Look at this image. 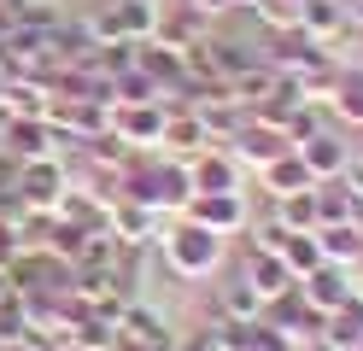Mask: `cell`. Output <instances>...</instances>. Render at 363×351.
Listing matches in <instances>:
<instances>
[{"instance_id":"8fae6325","label":"cell","mask_w":363,"mask_h":351,"mask_svg":"<svg viewBox=\"0 0 363 351\" xmlns=\"http://www.w3.org/2000/svg\"><path fill=\"white\" fill-rule=\"evenodd\" d=\"M182 217L211 228V234H235V228L252 223V211H246V194H194L182 205Z\"/></svg>"},{"instance_id":"ffe728a7","label":"cell","mask_w":363,"mask_h":351,"mask_svg":"<svg viewBox=\"0 0 363 351\" xmlns=\"http://www.w3.org/2000/svg\"><path fill=\"white\" fill-rule=\"evenodd\" d=\"M340 182L352 187V199H363V147L352 152V164H346V170H340Z\"/></svg>"},{"instance_id":"8992f818","label":"cell","mask_w":363,"mask_h":351,"mask_svg":"<svg viewBox=\"0 0 363 351\" xmlns=\"http://www.w3.org/2000/svg\"><path fill=\"white\" fill-rule=\"evenodd\" d=\"M363 293V281H357V269H340V264H316L311 275H299V299L311 304V311H340V304H352Z\"/></svg>"},{"instance_id":"3957f363","label":"cell","mask_w":363,"mask_h":351,"mask_svg":"<svg viewBox=\"0 0 363 351\" xmlns=\"http://www.w3.org/2000/svg\"><path fill=\"white\" fill-rule=\"evenodd\" d=\"M164 100H111L106 106V135H118L135 152H158V135H164Z\"/></svg>"},{"instance_id":"5b68a950","label":"cell","mask_w":363,"mask_h":351,"mask_svg":"<svg viewBox=\"0 0 363 351\" xmlns=\"http://www.w3.org/2000/svg\"><path fill=\"white\" fill-rule=\"evenodd\" d=\"M65 187H71V164L53 152V158H30V164H18L12 194L24 199V211H53V205L65 199Z\"/></svg>"},{"instance_id":"5bb4252c","label":"cell","mask_w":363,"mask_h":351,"mask_svg":"<svg viewBox=\"0 0 363 351\" xmlns=\"http://www.w3.org/2000/svg\"><path fill=\"white\" fill-rule=\"evenodd\" d=\"M240 275L264 293V304H269V299H281L287 287H299V281L287 275V264H281L276 252H246V246H240Z\"/></svg>"},{"instance_id":"d6986e66","label":"cell","mask_w":363,"mask_h":351,"mask_svg":"<svg viewBox=\"0 0 363 351\" xmlns=\"http://www.w3.org/2000/svg\"><path fill=\"white\" fill-rule=\"evenodd\" d=\"M24 252V223H12V217H0V269L12 264V257Z\"/></svg>"},{"instance_id":"d4e9b609","label":"cell","mask_w":363,"mask_h":351,"mask_svg":"<svg viewBox=\"0 0 363 351\" xmlns=\"http://www.w3.org/2000/svg\"><path fill=\"white\" fill-rule=\"evenodd\" d=\"M0 293H6V287H0Z\"/></svg>"},{"instance_id":"52a82bcc","label":"cell","mask_w":363,"mask_h":351,"mask_svg":"<svg viewBox=\"0 0 363 351\" xmlns=\"http://www.w3.org/2000/svg\"><path fill=\"white\" fill-rule=\"evenodd\" d=\"M287 147H293V140H287V129L258 123V117H246V123L235 129V140H229V152H235V164H240V170H264V164H276Z\"/></svg>"},{"instance_id":"ba28073f","label":"cell","mask_w":363,"mask_h":351,"mask_svg":"<svg viewBox=\"0 0 363 351\" xmlns=\"http://www.w3.org/2000/svg\"><path fill=\"white\" fill-rule=\"evenodd\" d=\"M258 316H264V293H258L252 281L240 275V264H235V269L223 264L217 304H211V322H206V328H217V322H258Z\"/></svg>"},{"instance_id":"7c38bea8","label":"cell","mask_w":363,"mask_h":351,"mask_svg":"<svg viewBox=\"0 0 363 351\" xmlns=\"http://www.w3.org/2000/svg\"><path fill=\"white\" fill-rule=\"evenodd\" d=\"M0 152L30 164V158H53L59 152V135L48 117H6V135H0Z\"/></svg>"},{"instance_id":"603a6c76","label":"cell","mask_w":363,"mask_h":351,"mask_svg":"<svg viewBox=\"0 0 363 351\" xmlns=\"http://www.w3.org/2000/svg\"><path fill=\"white\" fill-rule=\"evenodd\" d=\"M246 6H252V0H235V12H246Z\"/></svg>"},{"instance_id":"ac0fdd59","label":"cell","mask_w":363,"mask_h":351,"mask_svg":"<svg viewBox=\"0 0 363 351\" xmlns=\"http://www.w3.org/2000/svg\"><path fill=\"white\" fill-rule=\"evenodd\" d=\"M281 264H287V275L293 281H299V275H311L316 264H323V246H316V234H287V240H281Z\"/></svg>"},{"instance_id":"2e32d148","label":"cell","mask_w":363,"mask_h":351,"mask_svg":"<svg viewBox=\"0 0 363 351\" xmlns=\"http://www.w3.org/2000/svg\"><path fill=\"white\" fill-rule=\"evenodd\" d=\"M316 246H323V264H340V269L363 264V228L357 223H323L316 228Z\"/></svg>"},{"instance_id":"9a60e30c","label":"cell","mask_w":363,"mask_h":351,"mask_svg":"<svg viewBox=\"0 0 363 351\" xmlns=\"http://www.w3.org/2000/svg\"><path fill=\"white\" fill-rule=\"evenodd\" d=\"M258 182H264L269 205H276V199H287V194H305V187H316V176L305 170V158L293 152V147H287L276 164H264V170H258Z\"/></svg>"},{"instance_id":"7a4b0ae2","label":"cell","mask_w":363,"mask_h":351,"mask_svg":"<svg viewBox=\"0 0 363 351\" xmlns=\"http://www.w3.org/2000/svg\"><path fill=\"white\" fill-rule=\"evenodd\" d=\"M158 257H164V269L176 281H211L223 275V264H229V234H211V228H199L188 217H176L170 228H158Z\"/></svg>"},{"instance_id":"cb8c5ba5","label":"cell","mask_w":363,"mask_h":351,"mask_svg":"<svg viewBox=\"0 0 363 351\" xmlns=\"http://www.w3.org/2000/svg\"><path fill=\"white\" fill-rule=\"evenodd\" d=\"M0 18H6V6H0Z\"/></svg>"},{"instance_id":"277c9868","label":"cell","mask_w":363,"mask_h":351,"mask_svg":"<svg viewBox=\"0 0 363 351\" xmlns=\"http://www.w3.org/2000/svg\"><path fill=\"white\" fill-rule=\"evenodd\" d=\"M293 152L305 158V170H311L316 182H328V176H340V170H346V164H352L357 140H352V129H340L334 117H328L323 129H311L305 140H293Z\"/></svg>"},{"instance_id":"4fadbf2b","label":"cell","mask_w":363,"mask_h":351,"mask_svg":"<svg viewBox=\"0 0 363 351\" xmlns=\"http://www.w3.org/2000/svg\"><path fill=\"white\" fill-rule=\"evenodd\" d=\"M217 334H223L229 351H299L269 316H258V322H217Z\"/></svg>"},{"instance_id":"44dd1931","label":"cell","mask_w":363,"mask_h":351,"mask_svg":"<svg viewBox=\"0 0 363 351\" xmlns=\"http://www.w3.org/2000/svg\"><path fill=\"white\" fill-rule=\"evenodd\" d=\"M0 351H35L30 340H6V345H0Z\"/></svg>"},{"instance_id":"30bf717a","label":"cell","mask_w":363,"mask_h":351,"mask_svg":"<svg viewBox=\"0 0 363 351\" xmlns=\"http://www.w3.org/2000/svg\"><path fill=\"white\" fill-rule=\"evenodd\" d=\"M106 228H111V240H118L123 252H147V246H158V217L147 205H135V199H111L106 205Z\"/></svg>"},{"instance_id":"6da1fadb","label":"cell","mask_w":363,"mask_h":351,"mask_svg":"<svg viewBox=\"0 0 363 351\" xmlns=\"http://www.w3.org/2000/svg\"><path fill=\"white\" fill-rule=\"evenodd\" d=\"M118 194L147 205L152 217H182V205L194 199V182H188V158H170V152H135V164L123 170Z\"/></svg>"},{"instance_id":"e0dca14e","label":"cell","mask_w":363,"mask_h":351,"mask_svg":"<svg viewBox=\"0 0 363 351\" xmlns=\"http://www.w3.org/2000/svg\"><path fill=\"white\" fill-rule=\"evenodd\" d=\"M311 194H316V217H323V223H352V211H357V199H352V187L340 182V176H328V182H316Z\"/></svg>"},{"instance_id":"9c48e42d","label":"cell","mask_w":363,"mask_h":351,"mask_svg":"<svg viewBox=\"0 0 363 351\" xmlns=\"http://www.w3.org/2000/svg\"><path fill=\"white\" fill-rule=\"evenodd\" d=\"M188 182L194 194H246V170L235 164L229 147H206L199 158H188Z\"/></svg>"},{"instance_id":"7402d4cb","label":"cell","mask_w":363,"mask_h":351,"mask_svg":"<svg viewBox=\"0 0 363 351\" xmlns=\"http://www.w3.org/2000/svg\"><path fill=\"white\" fill-rule=\"evenodd\" d=\"M352 223H357V228H363V199H357V211H352Z\"/></svg>"}]
</instances>
